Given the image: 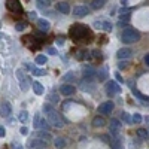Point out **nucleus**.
<instances>
[{
    "label": "nucleus",
    "instance_id": "423d86ee",
    "mask_svg": "<svg viewBox=\"0 0 149 149\" xmlns=\"http://www.w3.org/2000/svg\"><path fill=\"white\" fill-rule=\"evenodd\" d=\"M113 107H115L113 102H104V103H102L100 106H98L97 110H98L100 115H110L112 110H113Z\"/></svg>",
    "mask_w": 149,
    "mask_h": 149
},
{
    "label": "nucleus",
    "instance_id": "864d4df0",
    "mask_svg": "<svg viewBox=\"0 0 149 149\" xmlns=\"http://www.w3.org/2000/svg\"><path fill=\"white\" fill-rule=\"evenodd\" d=\"M146 122H149V116H146Z\"/></svg>",
    "mask_w": 149,
    "mask_h": 149
},
{
    "label": "nucleus",
    "instance_id": "bb28decb",
    "mask_svg": "<svg viewBox=\"0 0 149 149\" xmlns=\"http://www.w3.org/2000/svg\"><path fill=\"white\" fill-rule=\"evenodd\" d=\"M78 58H79V60L90 58V51H88V49H82V51H79V52H78Z\"/></svg>",
    "mask_w": 149,
    "mask_h": 149
},
{
    "label": "nucleus",
    "instance_id": "cd10ccee",
    "mask_svg": "<svg viewBox=\"0 0 149 149\" xmlns=\"http://www.w3.org/2000/svg\"><path fill=\"white\" fill-rule=\"evenodd\" d=\"M63 81H67V82H72V81H74V73H73V72H69V73H66L64 76H63Z\"/></svg>",
    "mask_w": 149,
    "mask_h": 149
},
{
    "label": "nucleus",
    "instance_id": "6ab92c4d",
    "mask_svg": "<svg viewBox=\"0 0 149 149\" xmlns=\"http://www.w3.org/2000/svg\"><path fill=\"white\" fill-rule=\"evenodd\" d=\"M33 91H34L36 95H42L45 93V88L40 82H33Z\"/></svg>",
    "mask_w": 149,
    "mask_h": 149
},
{
    "label": "nucleus",
    "instance_id": "393cba45",
    "mask_svg": "<svg viewBox=\"0 0 149 149\" xmlns=\"http://www.w3.org/2000/svg\"><path fill=\"white\" fill-rule=\"evenodd\" d=\"M46 61H48V58H46V55H45V54H39V55L36 57V64H39V66L46 64Z\"/></svg>",
    "mask_w": 149,
    "mask_h": 149
},
{
    "label": "nucleus",
    "instance_id": "473e14b6",
    "mask_svg": "<svg viewBox=\"0 0 149 149\" xmlns=\"http://www.w3.org/2000/svg\"><path fill=\"white\" fill-rule=\"evenodd\" d=\"M40 115L39 113H36L34 115V122H33V125H34V128H37V130H39V124H40Z\"/></svg>",
    "mask_w": 149,
    "mask_h": 149
},
{
    "label": "nucleus",
    "instance_id": "f257e3e1",
    "mask_svg": "<svg viewBox=\"0 0 149 149\" xmlns=\"http://www.w3.org/2000/svg\"><path fill=\"white\" fill-rule=\"evenodd\" d=\"M43 112L46 115V121L49 122L51 127H54V128H61L63 127V116H60V113L51 104H45L43 106Z\"/></svg>",
    "mask_w": 149,
    "mask_h": 149
},
{
    "label": "nucleus",
    "instance_id": "de8ad7c7",
    "mask_svg": "<svg viewBox=\"0 0 149 149\" xmlns=\"http://www.w3.org/2000/svg\"><path fill=\"white\" fill-rule=\"evenodd\" d=\"M145 63H146V66H149V54L145 55Z\"/></svg>",
    "mask_w": 149,
    "mask_h": 149
},
{
    "label": "nucleus",
    "instance_id": "8fccbe9b",
    "mask_svg": "<svg viewBox=\"0 0 149 149\" xmlns=\"http://www.w3.org/2000/svg\"><path fill=\"white\" fill-rule=\"evenodd\" d=\"M121 3H122V5H127V3H128V0H121Z\"/></svg>",
    "mask_w": 149,
    "mask_h": 149
},
{
    "label": "nucleus",
    "instance_id": "c85d7f7f",
    "mask_svg": "<svg viewBox=\"0 0 149 149\" xmlns=\"http://www.w3.org/2000/svg\"><path fill=\"white\" fill-rule=\"evenodd\" d=\"M142 121H143V118H142L140 113H134L133 118H131V122H134V124H140Z\"/></svg>",
    "mask_w": 149,
    "mask_h": 149
},
{
    "label": "nucleus",
    "instance_id": "ddd939ff",
    "mask_svg": "<svg viewBox=\"0 0 149 149\" xmlns=\"http://www.w3.org/2000/svg\"><path fill=\"white\" fill-rule=\"evenodd\" d=\"M27 148L33 149V148H46V142L42 139H33L27 143Z\"/></svg>",
    "mask_w": 149,
    "mask_h": 149
},
{
    "label": "nucleus",
    "instance_id": "72a5a7b5",
    "mask_svg": "<svg viewBox=\"0 0 149 149\" xmlns=\"http://www.w3.org/2000/svg\"><path fill=\"white\" fill-rule=\"evenodd\" d=\"M121 119L124 122H131V118H130V115L127 113V112H122V113H121Z\"/></svg>",
    "mask_w": 149,
    "mask_h": 149
},
{
    "label": "nucleus",
    "instance_id": "5701e85b",
    "mask_svg": "<svg viewBox=\"0 0 149 149\" xmlns=\"http://www.w3.org/2000/svg\"><path fill=\"white\" fill-rule=\"evenodd\" d=\"M18 121L22 122V124H26V122L29 121V112H27V110H21L19 115H18Z\"/></svg>",
    "mask_w": 149,
    "mask_h": 149
},
{
    "label": "nucleus",
    "instance_id": "20e7f679",
    "mask_svg": "<svg viewBox=\"0 0 149 149\" xmlns=\"http://www.w3.org/2000/svg\"><path fill=\"white\" fill-rule=\"evenodd\" d=\"M17 78H18V82H19V88H21V91H27L29 90V78L24 74V72H22V69H18L17 70Z\"/></svg>",
    "mask_w": 149,
    "mask_h": 149
},
{
    "label": "nucleus",
    "instance_id": "5fc2aeb1",
    "mask_svg": "<svg viewBox=\"0 0 149 149\" xmlns=\"http://www.w3.org/2000/svg\"><path fill=\"white\" fill-rule=\"evenodd\" d=\"M0 40H2V34H0Z\"/></svg>",
    "mask_w": 149,
    "mask_h": 149
},
{
    "label": "nucleus",
    "instance_id": "9b49d317",
    "mask_svg": "<svg viewBox=\"0 0 149 149\" xmlns=\"http://www.w3.org/2000/svg\"><path fill=\"white\" fill-rule=\"evenodd\" d=\"M55 9L60 12V14H63V15H69L70 14V6L67 2H58L55 5Z\"/></svg>",
    "mask_w": 149,
    "mask_h": 149
},
{
    "label": "nucleus",
    "instance_id": "09e8293b",
    "mask_svg": "<svg viewBox=\"0 0 149 149\" xmlns=\"http://www.w3.org/2000/svg\"><path fill=\"white\" fill-rule=\"evenodd\" d=\"M26 67H27V70H33L34 67H33V64H30V63H27L26 64Z\"/></svg>",
    "mask_w": 149,
    "mask_h": 149
},
{
    "label": "nucleus",
    "instance_id": "f704fd0d",
    "mask_svg": "<svg viewBox=\"0 0 149 149\" xmlns=\"http://www.w3.org/2000/svg\"><path fill=\"white\" fill-rule=\"evenodd\" d=\"M103 30L104 31H112V24L109 21H103Z\"/></svg>",
    "mask_w": 149,
    "mask_h": 149
},
{
    "label": "nucleus",
    "instance_id": "f3484780",
    "mask_svg": "<svg viewBox=\"0 0 149 149\" xmlns=\"http://www.w3.org/2000/svg\"><path fill=\"white\" fill-rule=\"evenodd\" d=\"M82 73H84L85 78H94L97 72H95L94 67H91V66H85V67L82 69Z\"/></svg>",
    "mask_w": 149,
    "mask_h": 149
},
{
    "label": "nucleus",
    "instance_id": "7c9ffc66",
    "mask_svg": "<svg viewBox=\"0 0 149 149\" xmlns=\"http://www.w3.org/2000/svg\"><path fill=\"white\" fill-rule=\"evenodd\" d=\"M39 128H42V130H49L51 127H49V122L48 121H45V119H40V124H39Z\"/></svg>",
    "mask_w": 149,
    "mask_h": 149
},
{
    "label": "nucleus",
    "instance_id": "e433bc0d",
    "mask_svg": "<svg viewBox=\"0 0 149 149\" xmlns=\"http://www.w3.org/2000/svg\"><path fill=\"white\" fill-rule=\"evenodd\" d=\"M15 29H17L18 31H22L24 29H26V22H18L17 26H15Z\"/></svg>",
    "mask_w": 149,
    "mask_h": 149
},
{
    "label": "nucleus",
    "instance_id": "ea45409f",
    "mask_svg": "<svg viewBox=\"0 0 149 149\" xmlns=\"http://www.w3.org/2000/svg\"><path fill=\"white\" fill-rule=\"evenodd\" d=\"M49 102H51V103H54V104H55V103H58V95H55V94H54L52 97L49 95Z\"/></svg>",
    "mask_w": 149,
    "mask_h": 149
},
{
    "label": "nucleus",
    "instance_id": "a19ab883",
    "mask_svg": "<svg viewBox=\"0 0 149 149\" xmlns=\"http://www.w3.org/2000/svg\"><path fill=\"white\" fill-rule=\"evenodd\" d=\"M19 133H21L22 136H27V134H29V128H27V127H21V128H19Z\"/></svg>",
    "mask_w": 149,
    "mask_h": 149
},
{
    "label": "nucleus",
    "instance_id": "79ce46f5",
    "mask_svg": "<svg viewBox=\"0 0 149 149\" xmlns=\"http://www.w3.org/2000/svg\"><path fill=\"white\" fill-rule=\"evenodd\" d=\"M94 27L95 29H103V21H95L94 22Z\"/></svg>",
    "mask_w": 149,
    "mask_h": 149
},
{
    "label": "nucleus",
    "instance_id": "49530a36",
    "mask_svg": "<svg viewBox=\"0 0 149 149\" xmlns=\"http://www.w3.org/2000/svg\"><path fill=\"white\" fill-rule=\"evenodd\" d=\"M115 78L118 79V82H122V81H124V79L121 78V74H119V73H115Z\"/></svg>",
    "mask_w": 149,
    "mask_h": 149
},
{
    "label": "nucleus",
    "instance_id": "412c9836",
    "mask_svg": "<svg viewBox=\"0 0 149 149\" xmlns=\"http://www.w3.org/2000/svg\"><path fill=\"white\" fill-rule=\"evenodd\" d=\"M54 145H55V148H57V149H63V148H66L67 142H66V139H64V137H57V139L54 140Z\"/></svg>",
    "mask_w": 149,
    "mask_h": 149
},
{
    "label": "nucleus",
    "instance_id": "9d476101",
    "mask_svg": "<svg viewBox=\"0 0 149 149\" xmlns=\"http://www.w3.org/2000/svg\"><path fill=\"white\" fill-rule=\"evenodd\" d=\"M133 55V51L130 48H121L118 49V52H116V58L118 60H125V58H130Z\"/></svg>",
    "mask_w": 149,
    "mask_h": 149
},
{
    "label": "nucleus",
    "instance_id": "c9c22d12",
    "mask_svg": "<svg viewBox=\"0 0 149 149\" xmlns=\"http://www.w3.org/2000/svg\"><path fill=\"white\" fill-rule=\"evenodd\" d=\"M127 67H130V63H127V61H121V63L118 64V69H121V70L127 69Z\"/></svg>",
    "mask_w": 149,
    "mask_h": 149
},
{
    "label": "nucleus",
    "instance_id": "c03bdc74",
    "mask_svg": "<svg viewBox=\"0 0 149 149\" xmlns=\"http://www.w3.org/2000/svg\"><path fill=\"white\" fill-rule=\"evenodd\" d=\"M5 136H6V130L0 125V137H5Z\"/></svg>",
    "mask_w": 149,
    "mask_h": 149
},
{
    "label": "nucleus",
    "instance_id": "3c124183",
    "mask_svg": "<svg viewBox=\"0 0 149 149\" xmlns=\"http://www.w3.org/2000/svg\"><path fill=\"white\" fill-rule=\"evenodd\" d=\"M33 149H45V148H33Z\"/></svg>",
    "mask_w": 149,
    "mask_h": 149
},
{
    "label": "nucleus",
    "instance_id": "4be33fe9",
    "mask_svg": "<svg viewBox=\"0 0 149 149\" xmlns=\"http://www.w3.org/2000/svg\"><path fill=\"white\" fill-rule=\"evenodd\" d=\"M107 0H93L91 2V9H102Z\"/></svg>",
    "mask_w": 149,
    "mask_h": 149
},
{
    "label": "nucleus",
    "instance_id": "4c0bfd02",
    "mask_svg": "<svg viewBox=\"0 0 149 149\" xmlns=\"http://www.w3.org/2000/svg\"><path fill=\"white\" fill-rule=\"evenodd\" d=\"M46 51H48V54H49V55H57V49H55V48H51V46H49V48L46 49Z\"/></svg>",
    "mask_w": 149,
    "mask_h": 149
},
{
    "label": "nucleus",
    "instance_id": "58836bf2",
    "mask_svg": "<svg viewBox=\"0 0 149 149\" xmlns=\"http://www.w3.org/2000/svg\"><path fill=\"white\" fill-rule=\"evenodd\" d=\"M55 43H57L58 46H63V43H64V37H57V39H55Z\"/></svg>",
    "mask_w": 149,
    "mask_h": 149
},
{
    "label": "nucleus",
    "instance_id": "4468645a",
    "mask_svg": "<svg viewBox=\"0 0 149 149\" xmlns=\"http://www.w3.org/2000/svg\"><path fill=\"white\" fill-rule=\"evenodd\" d=\"M119 128H121V124L118 119H110V133L113 136H119Z\"/></svg>",
    "mask_w": 149,
    "mask_h": 149
},
{
    "label": "nucleus",
    "instance_id": "c756f323",
    "mask_svg": "<svg viewBox=\"0 0 149 149\" xmlns=\"http://www.w3.org/2000/svg\"><path fill=\"white\" fill-rule=\"evenodd\" d=\"M133 94H134L136 97H137V98H140V100H143V102H149V97H146V95L140 94L137 90H134V91H133Z\"/></svg>",
    "mask_w": 149,
    "mask_h": 149
},
{
    "label": "nucleus",
    "instance_id": "dca6fc26",
    "mask_svg": "<svg viewBox=\"0 0 149 149\" xmlns=\"http://www.w3.org/2000/svg\"><path fill=\"white\" fill-rule=\"evenodd\" d=\"M37 26H39V29L42 31H48L49 29H51V22H49L48 19H45V18H39L37 19Z\"/></svg>",
    "mask_w": 149,
    "mask_h": 149
},
{
    "label": "nucleus",
    "instance_id": "a878e982",
    "mask_svg": "<svg viewBox=\"0 0 149 149\" xmlns=\"http://www.w3.org/2000/svg\"><path fill=\"white\" fill-rule=\"evenodd\" d=\"M137 136H139L140 139L146 140V139L149 137V131H146L145 128H137Z\"/></svg>",
    "mask_w": 149,
    "mask_h": 149
},
{
    "label": "nucleus",
    "instance_id": "f03ea898",
    "mask_svg": "<svg viewBox=\"0 0 149 149\" xmlns=\"http://www.w3.org/2000/svg\"><path fill=\"white\" fill-rule=\"evenodd\" d=\"M90 34V30L88 27L82 26V24H74V26L70 27V36L73 37L74 40H81V39H85L86 36Z\"/></svg>",
    "mask_w": 149,
    "mask_h": 149
},
{
    "label": "nucleus",
    "instance_id": "7ed1b4c3",
    "mask_svg": "<svg viewBox=\"0 0 149 149\" xmlns=\"http://www.w3.org/2000/svg\"><path fill=\"white\" fill-rule=\"evenodd\" d=\"M121 40L122 43H134L140 40V33L136 29H125L121 33Z\"/></svg>",
    "mask_w": 149,
    "mask_h": 149
},
{
    "label": "nucleus",
    "instance_id": "603ef678",
    "mask_svg": "<svg viewBox=\"0 0 149 149\" xmlns=\"http://www.w3.org/2000/svg\"><path fill=\"white\" fill-rule=\"evenodd\" d=\"M17 149H22V148H21V146H18V145H17Z\"/></svg>",
    "mask_w": 149,
    "mask_h": 149
},
{
    "label": "nucleus",
    "instance_id": "1a4fd4ad",
    "mask_svg": "<svg viewBox=\"0 0 149 149\" xmlns=\"http://www.w3.org/2000/svg\"><path fill=\"white\" fill-rule=\"evenodd\" d=\"M12 112V107H10V103L9 102H2L0 104V116L2 118H8Z\"/></svg>",
    "mask_w": 149,
    "mask_h": 149
},
{
    "label": "nucleus",
    "instance_id": "2f4dec72",
    "mask_svg": "<svg viewBox=\"0 0 149 149\" xmlns=\"http://www.w3.org/2000/svg\"><path fill=\"white\" fill-rule=\"evenodd\" d=\"M31 72H33L34 76H43V74H46V72L43 69H33Z\"/></svg>",
    "mask_w": 149,
    "mask_h": 149
},
{
    "label": "nucleus",
    "instance_id": "37998d69",
    "mask_svg": "<svg viewBox=\"0 0 149 149\" xmlns=\"http://www.w3.org/2000/svg\"><path fill=\"white\" fill-rule=\"evenodd\" d=\"M130 10H131L130 8H122V9L119 10V14H121V15H122V14H130Z\"/></svg>",
    "mask_w": 149,
    "mask_h": 149
},
{
    "label": "nucleus",
    "instance_id": "a18cd8bd",
    "mask_svg": "<svg viewBox=\"0 0 149 149\" xmlns=\"http://www.w3.org/2000/svg\"><path fill=\"white\" fill-rule=\"evenodd\" d=\"M70 104H73V103H72V102H66V103H64V106H63V109H64V110H67V109L70 107Z\"/></svg>",
    "mask_w": 149,
    "mask_h": 149
},
{
    "label": "nucleus",
    "instance_id": "b1692460",
    "mask_svg": "<svg viewBox=\"0 0 149 149\" xmlns=\"http://www.w3.org/2000/svg\"><path fill=\"white\" fill-rule=\"evenodd\" d=\"M36 5L39 9H45L48 6H51V0H36Z\"/></svg>",
    "mask_w": 149,
    "mask_h": 149
},
{
    "label": "nucleus",
    "instance_id": "a211bd4d",
    "mask_svg": "<svg viewBox=\"0 0 149 149\" xmlns=\"http://www.w3.org/2000/svg\"><path fill=\"white\" fill-rule=\"evenodd\" d=\"M95 78H97L98 81H100V82L106 81V79H107V69H106V67L98 69V72L95 73Z\"/></svg>",
    "mask_w": 149,
    "mask_h": 149
},
{
    "label": "nucleus",
    "instance_id": "aec40b11",
    "mask_svg": "<svg viewBox=\"0 0 149 149\" xmlns=\"http://www.w3.org/2000/svg\"><path fill=\"white\" fill-rule=\"evenodd\" d=\"M104 125H106L104 118H102V116H95V118L93 119V127L98 128V127H104Z\"/></svg>",
    "mask_w": 149,
    "mask_h": 149
},
{
    "label": "nucleus",
    "instance_id": "2eb2a0df",
    "mask_svg": "<svg viewBox=\"0 0 149 149\" xmlns=\"http://www.w3.org/2000/svg\"><path fill=\"white\" fill-rule=\"evenodd\" d=\"M37 137L45 140V142H51L52 140V134L46 131V130H37Z\"/></svg>",
    "mask_w": 149,
    "mask_h": 149
},
{
    "label": "nucleus",
    "instance_id": "f8f14e48",
    "mask_svg": "<svg viewBox=\"0 0 149 149\" xmlns=\"http://www.w3.org/2000/svg\"><path fill=\"white\" fill-rule=\"evenodd\" d=\"M60 93L63 94V95H73L74 93V86L73 85H70V84H63L60 86Z\"/></svg>",
    "mask_w": 149,
    "mask_h": 149
},
{
    "label": "nucleus",
    "instance_id": "6e6552de",
    "mask_svg": "<svg viewBox=\"0 0 149 149\" xmlns=\"http://www.w3.org/2000/svg\"><path fill=\"white\" fill-rule=\"evenodd\" d=\"M90 14V8L85 6V5H79V6H74L73 9V15L76 18H82V17H86Z\"/></svg>",
    "mask_w": 149,
    "mask_h": 149
},
{
    "label": "nucleus",
    "instance_id": "39448f33",
    "mask_svg": "<svg viewBox=\"0 0 149 149\" xmlns=\"http://www.w3.org/2000/svg\"><path fill=\"white\" fill-rule=\"evenodd\" d=\"M6 8L10 12H14V14H21L22 12V6L19 0H6Z\"/></svg>",
    "mask_w": 149,
    "mask_h": 149
},
{
    "label": "nucleus",
    "instance_id": "0eeeda50",
    "mask_svg": "<svg viewBox=\"0 0 149 149\" xmlns=\"http://www.w3.org/2000/svg\"><path fill=\"white\" fill-rule=\"evenodd\" d=\"M121 91V86L115 82V81H109L106 84V94L107 95H115Z\"/></svg>",
    "mask_w": 149,
    "mask_h": 149
}]
</instances>
